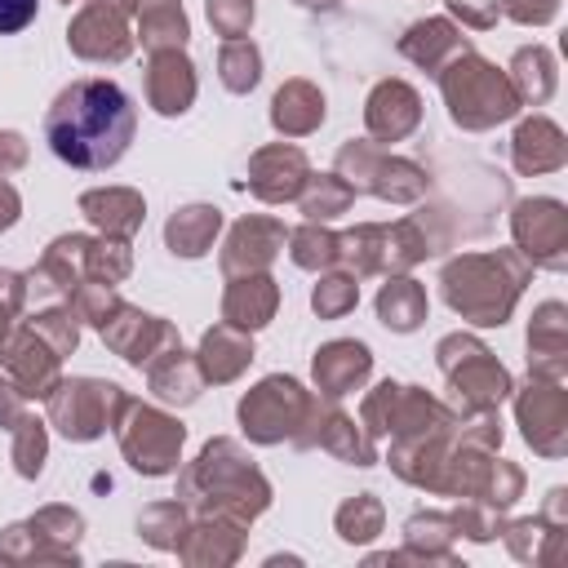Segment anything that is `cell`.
Returning a JSON list of instances; mask_svg holds the SVG:
<instances>
[{
	"instance_id": "1",
	"label": "cell",
	"mask_w": 568,
	"mask_h": 568,
	"mask_svg": "<svg viewBox=\"0 0 568 568\" xmlns=\"http://www.w3.org/2000/svg\"><path fill=\"white\" fill-rule=\"evenodd\" d=\"M133 129H138L133 98L115 80H102V75L71 80L44 111L49 151L62 164L89 169V173L120 164V155L133 142Z\"/></svg>"
},
{
	"instance_id": "2",
	"label": "cell",
	"mask_w": 568,
	"mask_h": 568,
	"mask_svg": "<svg viewBox=\"0 0 568 568\" xmlns=\"http://www.w3.org/2000/svg\"><path fill=\"white\" fill-rule=\"evenodd\" d=\"M178 497L195 515H222V519H235V524H253L271 506V479L240 448V439L217 435L178 475Z\"/></svg>"
},
{
	"instance_id": "3",
	"label": "cell",
	"mask_w": 568,
	"mask_h": 568,
	"mask_svg": "<svg viewBox=\"0 0 568 568\" xmlns=\"http://www.w3.org/2000/svg\"><path fill=\"white\" fill-rule=\"evenodd\" d=\"M532 280V266L519 248H484V253H457L439 271V293L453 315L479 328H501L515 315V302L524 284Z\"/></svg>"
},
{
	"instance_id": "4",
	"label": "cell",
	"mask_w": 568,
	"mask_h": 568,
	"mask_svg": "<svg viewBox=\"0 0 568 568\" xmlns=\"http://www.w3.org/2000/svg\"><path fill=\"white\" fill-rule=\"evenodd\" d=\"M435 80H439L453 124L466 133H484V129H497L519 115V98H515L506 71H497V62L479 58L475 49L453 58Z\"/></svg>"
},
{
	"instance_id": "5",
	"label": "cell",
	"mask_w": 568,
	"mask_h": 568,
	"mask_svg": "<svg viewBox=\"0 0 568 568\" xmlns=\"http://www.w3.org/2000/svg\"><path fill=\"white\" fill-rule=\"evenodd\" d=\"M435 364L448 382V408L453 413H484L497 408L501 399H510L515 382L506 373V364L475 337V333H448L435 342Z\"/></svg>"
},
{
	"instance_id": "6",
	"label": "cell",
	"mask_w": 568,
	"mask_h": 568,
	"mask_svg": "<svg viewBox=\"0 0 568 568\" xmlns=\"http://www.w3.org/2000/svg\"><path fill=\"white\" fill-rule=\"evenodd\" d=\"M333 173H342L355 195H377L386 204H413L426 195V169L404 155L382 151V142H373V138L342 142Z\"/></svg>"
},
{
	"instance_id": "7",
	"label": "cell",
	"mask_w": 568,
	"mask_h": 568,
	"mask_svg": "<svg viewBox=\"0 0 568 568\" xmlns=\"http://www.w3.org/2000/svg\"><path fill=\"white\" fill-rule=\"evenodd\" d=\"M124 399L129 390L106 377H58V386L44 395V413L58 435H67L71 444H89L115 426Z\"/></svg>"
},
{
	"instance_id": "8",
	"label": "cell",
	"mask_w": 568,
	"mask_h": 568,
	"mask_svg": "<svg viewBox=\"0 0 568 568\" xmlns=\"http://www.w3.org/2000/svg\"><path fill=\"white\" fill-rule=\"evenodd\" d=\"M115 439H120V453L124 462L138 470V475H173L178 462H182V444H186V426L155 408V404H142V399H124L120 417H115Z\"/></svg>"
},
{
	"instance_id": "9",
	"label": "cell",
	"mask_w": 568,
	"mask_h": 568,
	"mask_svg": "<svg viewBox=\"0 0 568 568\" xmlns=\"http://www.w3.org/2000/svg\"><path fill=\"white\" fill-rule=\"evenodd\" d=\"M311 404H315V390H306L288 373H271L253 390H244L235 417L253 444H284V439L293 444L311 417Z\"/></svg>"
},
{
	"instance_id": "10",
	"label": "cell",
	"mask_w": 568,
	"mask_h": 568,
	"mask_svg": "<svg viewBox=\"0 0 568 568\" xmlns=\"http://www.w3.org/2000/svg\"><path fill=\"white\" fill-rule=\"evenodd\" d=\"M80 537L84 515L71 506H40L31 519L9 524L0 532V559L4 564H80Z\"/></svg>"
},
{
	"instance_id": "11",
	"label": "cell",
	"mask_w": 568,
	"mask_h": 568,
	"mask_svg": "<svg viewBox=\"0 0 568 568\" xmlns=\"http://www.w3.org/2000/svg\"><path fill=\"white\" fill-rule=\"evenodd\" d=\"M510 395H515V422L524 426L528 448L546 462L564 457L568 453V390H564V382L528 373V382L515 386Z\"/></svg>"
},
{
	"instance_id": "12",
	"label": "cell",
	"mask_w": 568,
	"mask_h": 568,
	"mask_svg": "<svg viewBox=\"0 0 568 568\" xmlns=\"http://www.w3.org/2000/svg\"><path fill=\"white\" fill-rule=\"evenodd\" d=\"M510 235H515V248L528 257V266L568 271V209L559 200L550 195L515 200Z\"/></svg>"
},
{
	"instance_id": "13",
	"label": "cell",
	"mask_w": 568,
	"mask_h": 568,
	"mask_svg": "<svg viewBox=\"0 0 568 568\" xmlns=\"http://www.w3.org/2000/svg\"><path fill=\"white\" fill-rule=\"evenodd\" d=\"M129 18H133V9H124V4H111V0H84V4L75 9L71 27H67V44H71V53L84 58V62H106V67L124 62V58L133 53V44H138Z\"/></svg>"
},
{
	"instance_id": "14",
	"label": "cell",
	"mask_w": 568,
	"mask_h": 568,
	"mask_svg": "<svg viewBox=\"0 0 568 568\" xmlns=\"http://www.w3.org/2000/svg\"><path fill=\"white\" fill-rule=\"evenodd\" d=\"M98 333H102V342H106L124 364H133V368H146L160 351H169V346L182 342L173 320L146 315L142 306H133V302H124V297L111 306V315L102 320Z\"/></svg>"
},
{
	"instance_id": "15",
	"label": "cell",
	"mask_w": 568,
	"mask_h": 568,
	"mask_svg": "<svg viewBox=\"0 0 568 568\" xmlns=\"http://www.w3.org/2000/svg\"><path fill=\"white\" fill-rule=\"evenodd\" d=\"M293 448H324V453H333L346 466H377L373 435L364 426H355V417L342 413L337 399H328V395H315L311 417H306L302 435L293 439Z\"/></svg>"
},
{
	"instance_id": "16",
	"label": "cell",
	"mask_w": 568,
	"mask_h": 568,
	"mask_svg": "<svg viewBox=\"0 0 568 568\" xmlns=\"http://www.w3.org/2000/svg\"><path fill=\"white\" fill-rule=\"evenodd\" d=\"M568 532V488H550L541 515L501 524V541L519 564H555Z\"/></svg>"
},
{
	"instance_id": "17",
	"label": "cell",
	"mask_w": 568,
	"mask_h": 568,
	"mask_svg": "<svg viewBox=\"0 0 568 568\" xmlns=\"http://www.w3.org/2000/svg\"><path fill=\"white\" fill-rule=\"evenodd\" d=\"M0 364H4V373L13 377V386L27 399H44L62 377V355L31 324H18L9 333V342L0 346Z\"/></svg>"
},
{
	"instance_id": "18",
	"label": "cell",
	"mask_w": 568,
	"mask_h": 568,
	"mask_svg": "<svg viewBox=\"0 0 568 568\" xmlns=\"http://www.w3.org/2000/svg\"><path fill=\"white\" fill-rule=\"evenodd\" d=\"M311 178V164H306V151L293 146V142H266L248 155V178L244 186L262 200V204H288L297 200V191L306 186Z\"/></svg>"
},
{
	"instance_id": "19",
	"label": "cell",
	"mask_w": 568,
	"mask_h": 568,
	"mask_svg": "<svg viewBox=\"0 0 568 568\" xmlns=\"http://www.w3.org/2000/svg\"><path fill=\"white\" fill-rule=\"evenodd\" d=\"M284 240H288V231H284L280 217H257V213H253V217H240V222L226 231V240H222L217 266H222L226 280H231V275L266 271V266L280 257Z\"/></svg>"
},
{
	"instance_id": "20",
	"label": "cell",
	"mask_w": 568,
	"mask_h": 568,
	"mask_svg": "<svg viewBox=\"0 0 568 568\" xmlns=\"http://www.w3.org/2000/svg\"><path fill=\"white\" fill-rule=\"evenodd\" d=\"M422 124V93L408 80H377L364 98V129L373 142H404Z\"/></svg>"
},
{
	"instance_id": "21",
	"label": "cell",
	"mask_w": 568,
	"mask_h": 568,
	"mask_svg": "<svg viewBox=\"0 0 568 568\" xmlns=\"http://www.w3.org/2000/svg\"><path fill=\"white\" fill-rule=\"evenodd\" d=\"M244 537H248V524H235L222 515H195L173 555L191 568H226L244 555Z\"/></svg>"
},
{
	"instance_id": "22",
	"label": "cell",
	"mask_w": 568,
	"mask_h": 568,
	"mask_svg": "<svg viewBox=\"0 0 568 568\" xmlns=\"http://www.w3.org/2000/svg\"><path fill=\"white\" fill-rule=\"evenodd\" d=\"M373 373V351L355 337H333L315 351L311 359V377H315V390L328 395V399H342L351 390H359Z\"/></svg>"
},
{
	"instance_id": "23",
	"label": "cell",
	"mask_w": 568,
	"mask_h": 568,
	"mask_svg": "<svg viewBox=\"0 0 568 568\" xmlns=\"http://www.w3.org/2000/svg\"><path fill=\"white\" fill-rule=\"evenodd\" d=\"M448 444H453V422L448 426H435V430H422V435H399L390 439V470L413 484V488H426L435 493L439 488V470H444V457H448Z\"/></svg>"
},
{
	"instance_id": "24",
	"label": "cell",
	"mask_w": 568,
	"mask_h": 568,
	"mask_svg": "<svg viewBox=\"0 0 568 568\" xmlns=\"http://www.w3.org/2000/svg\"><path fill=\"white\" fill-rule=\"evenodd\" d=\"M200 93V80H195V67L182 49H160L151 53L146 62V102L155 115H182L191 111Z\"/></svg>"
},
{
	"instance_id": "25",
	"label": "cell",
	"mask_w": 568,
	"mask_h": 568,
	"mask_svg": "<svg viewBox=\"0 0 568 568\" xmlns=\"http://www.w3.org/2000/svg\"><path fill=\"white\" fill-rule=\"evenodd\" d=\"M528 373L564 382L568 373V311L564 302H541L528 320Z\"/></svg>"
},
{
	"instance_id": "26",
	"label": "cell",
	"mask_w": 568,
	"mask_h": 568,
	"mask_svg": "<svg viewBox=\"0 0 568 568\" xmlns=\"http://www.w3.org/2000/svg\"><path fill=\"white\" fill-rule=\"evenodd\" d=\"M564 160H568V138H564V129L550 115L519 120V129L510 138V164H515V173H524V178L555 173V169H564Z\"/></svg>"
},
{
	"instance_id": "27",
	"label": "cell",
	"mask_w": 568,
	"mask_h": 568,
	"mask_svg": "<svg viewBox=\"0 0 568 568\" xmlns=\"http://www.w3.org/2000/svg\"><path fill=\"white\" fill-rule=\"evenodd\" d=\"M275 311H280V284L271 280V271L226 280V293H222V320L226 324H235L244 333H257L275 320Z\"/></svg>"
},
{
	"instance_id": "28",
	"label": "cell",
	"mask_w": 568,
	"mask_h": 568,
	"mask_svg": "<svg viewBox=\"0 0 568 568\" xmlns=\"http://www.w3.org/2000/svg\"><path fill=\"white\" fill-rule=\"evenodd\" d=\"M399 53H404L413 67H422L426 75H439L453 58L470 53V36H462V31L453 27V18H422V22H413V27L399 36Z\"/></svg>"
},
{
	"instance_id": "29",
	"label": "cell",
	"mask_w": 568,
	"mask_h": 568,
	"mask_svg": "<svg viewBox=\"0 0 568 568\" xmlns=\"http://www.w3.org/2000/svg\"><path fill=\"white\" fill-rule=\"evenodd\" d=\"M195 364H200V377L204 382L226 386V382H235L253 364V337L244 328H235V324L222 320V324L204 328L200 351H195Z\"/></svg>"
},
{
	"instance_id": "30",
	"label": "cell",
	"mask_w": 568,
	"mask_h": 568,
	"mask_svg": "<svg viewBox=\"0 0 568 568\" xmlns=\"http://www.w3.org/2000/svg\"><path fill=\"white\" fill-rule=\"evenodd\" d=\"M453 541H457V528L444 510H417L404 519V550L395 555H377L382 564H457L453 559Z\"/></svg>"
},
{
	"instance_id": "31",
	"label": "cell",
	"mask_w": 568,
	"mask_h": 568,
	"mask_svg": "<svg viewBox=\"0 0 568 568\" xmlns=\"http://www.w3.org/2000/svg\"><path fill=\"white\" fill-rule=\"evenodd\" d=\"M80 213L102 231V235H120L133 240L146 222V200L133 186H93L80 195Z\"/></svg>"
},
{
	"instance_id": "32",
	"label": "cell",
	"mask_w": 568,
	"mask_h": 568,
	"mask_svg": "<svg viewBox=\"0 0 568 568\" xmlns=\"http://www.w3.org/2000/svg\"><path fill=\"white\" fill-rule=\"evenodd\" d=\"M324 93L311 84V80H302V75H293V80H284L280 89H275V98H271V124H275V133H284V138H306V133H315L320 124H324Z\"/></svg>"
},
{
	"instance_id": "33",
	"label": "cell",
	"mask_w": 568,
	"mask_h": 568,
	"mask_svg": "<svg viewBox=\"0 0 568 568\" xmlns=\"http://www.w3.org/2000/svg\"><path fill=\"white\" fill-rule=\"evenodd\" d=\"M146 386H151V395H155L160 404H178V408H186V404L200 399L204 377H200L195 355H186L182 342H178V346L160 351V355L146 364Z\"/></svg>"
},
{
	"instance_id": "34",
	"label": "cell",
	"mask_w": 568,
	"mask_h": 568,
	"mask_svg": "<svg viewBox=\"0 0 568 568\" xmlns=\"http://www.w3.org/2000/svg\"><path fill=\"white\" fill-rule=\"evenodd\" d=\"M222 231V209L217 204H182L164 222V244L173 257H204Z\"/></svg>"
},
{
	"instance_id": "35",
	"label": "cell",
	"mask_w": 568,
	"mask_h": 568,
	"mask_svg": "<svg viewBox=\"0 0 568 568\" xmlns=\"http://www.w3.org/2000/svg\"><path fill=\"white\" fill-rule=\"evenodd\" d=\"M506 80L519 98V106H541L555 98L559 89V71H555V53L546 44H524L515 49L510 67H506Z\"/></svg>"
},
{
	"instance_id": "36",
	"label": "cell",
	"mask_w": 568,
	"mask_h": 568,
	"mask_svg": "<svg viewBox=\"0 0 568 568\" xmlns=\"http://www.w3.org/2000/svg\"><path fill=\"white\" fill-rule=\"evenodd\" d=\"M426 288L413 280V275H390L377 293V320L390 328V333H413L422 328L426 320Z\"/></svg>"
},
{
	"instance_id": "37",
	"label": "cell",
	"mask_w": 568,
	"mask_h": 568,
	"mask_svg": "<svg viewBox=\"0 0 568 568\" xmlns=\"http://www.w3.org/2000/svg\"><path fill=\"white\" fill-rule=\"evenodd\" d=\"M337 262L364 280V275H386V222H359L337 235Z\"/></svg>"
},
{
	"instance_id": "38",
	"label": "cell",
	"mask_w": 568,
	"mask_h": 568,
	"mask_svg": "<svg viewBox=\"0 0 568 568\" xmlns=\"http://www.w3.org/2000/svg\"><path fill=\"white\" fill-rule=\"evenodd\" d=\"M435 253V235L426 231V217H399L386 222V275H404L417 262H426Z\"/></svg>"
},
{
	"instance_id": "39",
	"label": "cell",
	"mask_w": 568,
	"mask_h": 568,
	"mask_svg": "<svg viewBox=\"0 0 568 568\" xmlns=\"http://www.w3.org/2000/svg\"><path fill=\"white\" fill-rule=\"evenodd\" d=\"M138 27H133V40H142L146 53H160V49H182L191 40V22L182 13V4H160V9H142L133 13Z\"/></svg>"
},
{
	"instance_id": "40",
	"label": "cell",
	"mask_w": 568,
	"mask_h": 568,
	"mask_svg": "<svg viewBox=\"0 0 568 568\" xmlns=\"http://www.w3.org/2000/svg\"><path fill=\"white\" fill-rule=\"evenodd\" d=\"M355 204V191L346 186L342 173H311L306 186L297 191V209L306 222H328Z\"/></svg>"
},
{
	"instance_id": "41",
	"label": "cell",
	"mask_w": 568,
	"mask_h": 568,
	"mask_svg": "<svg viewBox=\"0 0 568 568\" xmlns=\"http://www.w3.org/2000/svg\"><path fill=\"white\" fill-rule=\"evenodd\" d=\"M191 524V506L182 497H169V501H151L142 515H138V537L155 550H178L182 532Z\"/></svg>"
},
{
	"instance_id": "42",
	"label": "cell",
	"mask_w": 568,
	"mask_h": 568,
	"mask_svg": "<svg viewBox=\"0 0 568 568\" xmlns=\"http://www.w3.org/2000/svg\"><path fill=\"white\" fill-rule=\"evenodd\" d=\"M133 271V248L129 240L120 235H89V248H84V275L89 284H124Z\"/></svg>"
},
{
	"instance_id": "43",
	"label": "cell",
	"mask_w": 568,
	"mask_h": 568,
	"mask_svg": "<svg viewBox=\"0 0 568 568\" xmlns=\"http://www.w3.org/2000/svg\"><path fill=\"white\" fill-rule=\"evenodd\" d=\"M333 528H337V537H342L346 546H364V541H373V537L386 528V510H382V501H377L373 493H355V497H346V501L337 506Z\"/></svg>"
},
{
	"instance_id": "44",
	"label": "cell",
	"mask_w": 568,
	"mask_h": 568,
	"mask_svg": "<svg viewBox=\"0 0 568 568\" xmlns=\"http://www.w3.org/2000/svg\"><path fill=\"white\" fill-rule=\"evenodd\" d=\"M217 80L231 93H253L262 80V49L244 36V40H226L217 49Z\"/></svg>"
},
{
	"instance_id": "45",
	"label": "cell",
	"mask_w": 568,
	"mask_h": 568,
	"mask_svg": "<svg viewBox=\"0 0 568 568\" xmlns=\"http://www.w3.org/2000/svg\"><path fill=\"white\" fill-rule=\"evenodd\" d=\"M9 435H13V439H9V462H13V470H18L22 479H40L44 457H49V422L22 413Z\"/></svg>"
},
{
	"instance_id": "46",
	"label": "cell",
	"mask_w": 568,
	"mask_h": 568,
	"mask_svg": "<svg viewBox=\"0 0 568 568\" xmlns=\"http://www.w3.org/2000/svg\"><path fill=\"white\" fill-rule=\"evenodd\" d=\"M284 244H288L293 266H302V271H328V266H337V235H333L324 222H302V226H293Z\"/></svg>"
},
{
	"instance_id": "47",
	"label": "cell",
	"mask_w": 568,
	"mask_h": 568,
	"mask_svg": "<svg viewBox=\"0 0 568 568\" xmlns=\"http://www.w3.org/2000/svg\"><path fill=\"white\" fill-rule=\"evenodd\" d=\"M355 302H359V284H355L351 271H333L328 266L320 275V284L311 288V306H315L320 320H342V315L355 311Z\"/></svg>"
},
{
	"instance_id": "48",
	"label": "cell",
	"mask_w": 568,
	"mask_h": 568,
	"mask_svg": "<svg viewBox=\"0 0 568 568\" xmlns=\"http://www.w3.org/2000/svg\"><path fill=\"white\" fill-rule=\"evenodd\" d=\"M58 355H71L75 346H80V320H75V311L62 302V306H44V311H36L31 320H27Z\"/></svg>"
},
{
	"instance_id": "49",
	"label": "cell",
	"mask_w": 568,
	"mask_h": 568,
	"mask_svg": "<svg viewBox=\"0 0 568 568\" xmlns=\"http://www.w3.org/2000/svg\"><path fill=\"white\" fill-rule=\"evenodd\" d=\"M501 515H506V510H493V506H484V501H475V497H462V501L448 510L457 537H470V541H493V537H501V524H506Z\"/></svg>"
},
{
	"instance_id": "50",
	"label": "cell",
	"mask_w": 568,
	"mask_h": 568,
	"mask_svg": "<svg viewBox=\"0 0 568 568\" xmlns=\"http://www.w3.org/2000/svg\"><path fill=\"white\" fill-rule=\"evenodd\" d=\"M115 302H120V293H115L111 284H80V288L67 297V306L75 311V320L89 324V328H102V320L111 315Z\"/></svg>"
},
{
	"instance_id": "51",
	"label": "cell",
	"mask_w": 568,
	"mask_h": 568,
	"mask_svg": "<svg viewBox=\"0 0 568 568\" xmlns=\"http://www.w3.org/2000/svg\"><path fill=\"white\" fill-rule=\"evenodd\" d=\"M204 13L222 40H244L253 27V0H209Z\"/></svg>"
},
{
	"instance_id": "52",
	"label": "cell",
	"mask_w": 568,
	"mask_h": 568,
	"mask_svg": "<svg viewBox=\"0 0 568 568\" xmlns=\"http://www.w3.org/2000/svg\"><path fill=\"white\" fill-rule=\"evenodd\" d=\"M27 306V275L22 271H4L0 266V346L9 342V333L18 328V315Z\"/></svg>"
},
{
	"instance_id": "53",
	"label": "cell",
	"mask_w": 568,
	"mask_h": 568,
	"mask_svg": "<svg viewBox=\"0 0 568 568\" xmlns=\"http://www.w3.org/2000/svg\"><path fill=\"white\" fill-rule=\"evenodd\" d=\"M444 4H448V13H453L462 27H470V31H488V27H497V18H501L497 0H444Z\"/></svg>"
},
{
	"instance_id": "54",
	"label": "cell",
	"mask_w": 568,
	"mask_h": 568,
	"mask_svg": "<svg viewBox=\"0 0 568 568\" xmlns=\"http://www.w3.org/2000/svg\"><path fill=\"white\" fill-rule=\"evenodd\" d=\"M497 9H501L510 22H524V27H546V22L559 13V0H497Z\"/></svg>"
},
{
	"instance_id": "55",
	"label": "cell",
	"mask_w": 568,
	"mask_h": 568,
	"mask_svg": "<svg viewBox=\"0 0 568 568\" xmlns=\"http://www.w3.org/2000/svg\"><path fill=\"white\" fill-rule=\"evenodd\" d=\"M27 160H31V146H27V138H22L18 129H0V178L18 173Z\"/></svg>"
},
{
	"instance_id": "56",
	"label": "cell",
	"mask_w": 568,
	"mask_h": 568,
	"mask_svg": "<svg viewBox=\"0 0 568 568\" xmlns=\"http://www.w3.org/2000/svg\"><path fill=\"white\" fill-rule=\"evenodd\" d=\"M36 9H40V0H0V36H13L22 27H31Z\"/></svg>"
},
{
	"instance_id": "57",
	"label": "cell",
	"mask_w": 568,
	"mask_h": 568,
	"mask_svg": "<svg viewBox=\"0 0 568 568\" xmlns=\"http://www.w3.org/2000/svg\"><path fill=\"white\" fill-rule=\"evenodd\" d=\"M22 413H27V395L13 386V377H9V373H0V426H4V430H13Z\"/></svg>"
},
{
	"instance_id": "58",
	"label": "cell",
	"mask_w": 568,
	"mask_h": 568,
	"mask_svg": "<svg viewBox=\"0 0 568 568\" xmlns=\"http://www.w3.org/2000/svg\"><path fill=\"white\" fill-rule=\"evenodd\" d=\"M18 217H22V195L9 178H0V231H9Z\"/></svg>"
},
{
	"instance_id": "59",
	"label": "cell",
	"mask_w": 568,
	"mask_h": 568,
	"mask_svg": "<svg viewBox=\"0 0 568 568\" xmlns=\"http://www.w3.org/2000/svg\"><path fill=\"white\" fill-rule=\"evenodd\" d=\"M160 4H182V0H133V13H142V9H160Z\"/></svg>"
},
{
	"instance_id": "60",
	"label": "cell",
	"mask_w": 568,
	"mask_h": 568,
	"mask_svg": "<svg viewBox=\"0 0 568 568\" xmlns=\"http://www.w3.org/2000/svg\"><path fill=\"white\" fill-rule=\"evenodd\" d=\"M293 4H302V9H337V0H293Z\"/></svg>"
}]
</instances>
